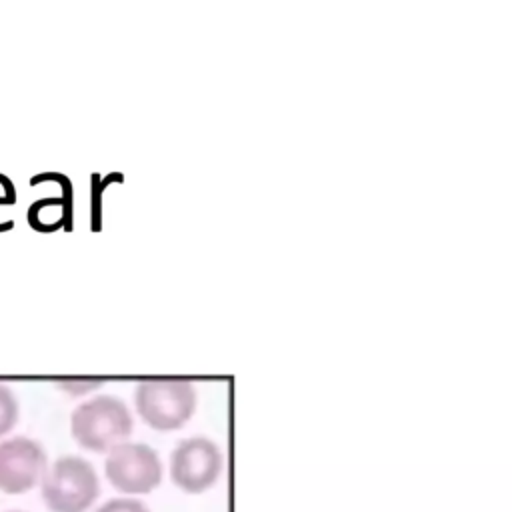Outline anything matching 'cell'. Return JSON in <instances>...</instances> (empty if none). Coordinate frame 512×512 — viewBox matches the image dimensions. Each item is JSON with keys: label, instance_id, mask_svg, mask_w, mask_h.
<instances>
[{"label": "cell", "instance_id": "9c48e42d", "mask_svg": "<svg viewBox=\"0 0 512 512\" xmlns=\"http://www.w3.org/2000/svg\"><path fill=\"white\" fill-rule=\"evenodd\" d=\"M58 386L62 390L70 392V394H84V392H90V390L102 386V380H98V378H90V380H86V378H82V380H78V378H74V380H58Z\"/></svg>", "mask_w": 512, "mask_h": 512}, {"label": "cell", "instance_id": "5b68a950", "mask_svg": "<svg viewBox=\"0 0 512 512\" xmlns=\"http://www.w3.org/2000/svg\"><path fill=\"white\" fill-rule=\"evenodd\" d=\"M224 468L218 444L206 436L184 438L170 454V478L186 494H202L216 484Z\"/></svg>", "mask_w": 512, "mask_h": 512}, {"label": "cell", "instance_id": "277c9868", "mask_svg": "<svg viewBox=\"0 0 512 512\" xmlns=\"http://www.w3.org/2000/svg\"><path fill=\"white\" fill-rule=\"evenodd\" d=\"M104 474L118 492L140 496L160 486L162 462L152 446L124 440L106 452Z\"/></svg>", "mask_w": 512, "mask_h": 512}, {"label": "cell", "instance_id": "6da1fadb", "mask_svg": "<svg viewBox=\"0 0 512 512\" xmlns=\"http://www.w3.org/2000/svg\"><path fill=\"white\" fill-rule=\"evenodd\" d=\"M134 418L126 402L112 394H100L78 404L70 416V432L78 446L90 452H108L128 440Z\"/></svg>", "mask_w": 512, "mask_h": 512}, {"label": "cell", "instance_id": "3957f363", "mask_svg": "<svg viewBox=\"0 0 512 512\" xmlns=\"http://www.w3.org/2000/svg\"><path fill=\"white\" fill-rule=\"evenodd\" d=\"M40 490L50 512H86L100 494V480L86 458L60 456L48 464Z\"/></svg>", "mask_w": 512, "mask_h": 512}, {"label": "cell", "instance_id": "7a4b0ae2", "mask_svg": "<svg viewBox=\"0 0 512 512\" xmlns=\"http://www.w3.org/2000/svg\"><path fill=\"white\" fill-rule=\"evenodd\" d=\"M134 406L146 426L172 432L192 418L196 388L184 378H146L136 384Z\"/></svg>", "mask_w": 512, "mask_h": 512}, {"label": "cell", "instance_id": "30bf717a", "mask_svg": "<svg viewBox=\"0 0 512 512\" xmlns=\"http://www.w3.org/2000/svg\"><path fill=\"white\" fill-rule=\"evenodd\" d=\"M4 512H24V510H4Z\"/></svg>", "mask_w": 512, "mask_h": 512}, {"label": "cell", "instance_id": "8992f818", "mask_svg": "<svg viewBox=\"0 0 512 512\" xmlns=\"http://www.w3.org/2000/svg\"><path fill=\"white\" fill-rule=\"evenodd\" d=\"M48 458L40 442L12 436L0 442V492L24 494L40 484Z\"/></svg>", "mask_w": 512, "mask_h": 512}, {"label": "cell", "instance_id": "52a82bcc", "mask_svg": "<svg viewBox=\"0 0 512 512\" xmlns=\"http://www.w3.org/2000/svg\"><path fill=\"white\" fill-rule=\"evenodd\" d=\"M20 404L16 394L6 386L0 384V438L6 436L18 422Z\"/></svg>", "mask_w": 512, "mask_h": 512}, {"label": "cell", "instance_id": "ba28073f", "mask_svg": "<svg viewBox=\"0 0 512 512\" xmlns=\"http://www.w3.org/2000/svg\"><path fill=\"white\" fill-rule=\"evenodd\" d=\"M94 512H150V508L132 496H120V498H110L102 506H98Z\"/></svg>", "mask_w": 512, "mask_h": 512}]
</instances>
